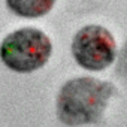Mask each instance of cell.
<instances>
[{"label":"cell","instance_id":"cell-2","mask_svg":"<svg viewBox=\"0 0 127 127\" xmlns=\"http://www.w3.org/2000/svg\"><path fill=\"white\" fill-rule=\"evenodd\" d=\"M52 43L39 29L24 27L9 33L0 45V58L18 73H30L42 66L51 57Z\"/></svg>","mask_w":127,"mask_h":127},{"label":"cell","instance_id":"cell-1","mask_svg":"<svg viewBox=\"0 0 127 127\" xmlns=\"http://www.w3.org/2000/svg\"><path fill=\"white\" fill-rule=\"evenodd\" d=\"M115 88L111 82L96 78H75L60 88L57 97V115L67 126L97 123Z\"/></svg>","mask_w":127,"mask_h":127},{"label":"cell","instance_id":"cell-3","mask_svg":"<svg viewBox=\"0 0 127 127\" xmlns=\"http://www.w3.org/2000/svg\"><path fill=\"white\" fill-rule=\"evenodd\" d=\"M114 36L102 26L91 24L79 29L72 40V54L78 64L87 70L106 69L115 58Z\"/></svg>","mask_w":127,"mask_h":127},{"label":"cell","instance_id":"cell-4","mask_svg":"<svg viewBox=\"0 0 127 127\" xmlns=\"http://www.w3.org/2000/svg\"><path fill=\"white\" fill-rule=\"evenodd\" d=\"M11 12L21 18H39L46 15L55 0H5Z\"/></svg>","mask_w":127,"mask_h":127}]
</instances>
